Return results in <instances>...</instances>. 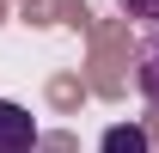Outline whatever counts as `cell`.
Here are the masks:
<instances>
[{
    "label": "cell",
    "mask_w": 159,
    "mask_h": 153,
    "mask_svg": "<svg viewBox=\"0 0 159 153\" xmlns=\"http://www.w3.org/2000/svg\"><path fill=\"white\" fill-rule=\"evenodd\" d=\"M0 153H37V116L12 98H0Z\"/></svg>",
    "instance_id": "6da1fadb"
},
{
    "label": "cell",
    "mask_w": 159,
    "mask_h": 153,
    "mask_svg": "<svg viewBox=\"0 0 159 153\" xmlns=\"http://www.w3.org/2000/svg\"><path fill=\"white\" fill-rule=\"evenodd\" d=\"M135 86H141V98L159 110V31L141 43V55H135Z\"/></svg>",
    "instance_id": "7a4b0ae2"
},
{
    "label": "cell",
    "mask_w": 159,
    "mask_h": 153,
    "mask_svg": "<svg viewBox=\"0 0 159 153\" xmlns=\"http://www.w3.org/2000/svg\"><path fill=\"white\" fill-rule=\"evenodd\" d=\"M98 153H153V141H147L141 123H110L104 141H98Z\"/></svg>",
    "instance_id": "3957f363"
},
{
    "label": "cell",
    "mask_w": 159,
    "mask_h": 153,
    "mask_svg": "<svg viewBox=\"0 0 159 153\" xmlns=\"http://www.w3.org/2000/svg\"><path fill=\"white\" fill-rule=\"evenodd\" d=\"M129 19H147V25H159V0H116Z\"/></svg>",
    "instance_id": "277c9868"
}]
</instances>
